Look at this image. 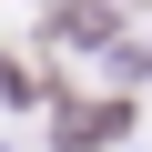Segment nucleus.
<instances>
[{
	"label": "nucleus",
	"instance_id": "obj_1",
	"mask_svg": "<svg viewBox=\"0 0 152 152\" xmlns=\"http://www.w3.org/2000/svg\"><path fill=\"white\" fill-rule=\"evenodd\" d=\"M51 41H112V0H51Z\"/></svg>",
	"mask_w": 152,
	"mask_h": 152
},
{
	"label": "nucleus",
	"instance_id": "obj_2",
	"mask_svg": "<svg viewBox=\"0 0 152 152\" xmlns=\"http://www.w3.org/2000/svg\"><path fill=\"white\" fill-rule=\"evenodd\" d=\"M122 132V102H61V142H112Z\"/></svg>",
	"mask_w": 152,
	"mask_h": 152
}]
</instances>
